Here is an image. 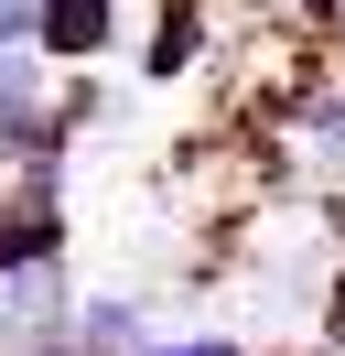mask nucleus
Wrapping results in <instances>:
<instances>
[{"label": "nucleus", "instance_id": "1", "mask_svg": "<svg viewBox=\"0 0 345 356\" xmlns=\"http://www.w3.org/2000/svg\"><path fill=\"white\" fill-rule=\"evenodd\" d=\"M43 140H54V97H43V76L22 65L11 44H0V152H22V162H33Z\"/></svg>", "mask_w": 345, "mask_h": 356}, {"label": "nucleus", "instance_id": "2", "mask_svg": "<svg viewBox=\"0 0 345 356\" xmlns=\"http://www.w3.org/2000/svg\"><path fill=\"white\" fill-rule=\"evenodd\" d=\"M119 33V0H43V22H33V44H54L65 65H86V54Z\"/></svg>", "mask_w": 345, "mask_h": 356}, {"label": "nucleus", "instance_id": "3", "mask_svg": "<svg viewBox=\"0 0 345 356\" xmlns=\"http://www.w3.org/2000/svg\"><path fill=\"white\" fill-rule=\"evenodd\" d=\"M0 259H54V195L43 184H0Z\"/></svg>", "mask_w": 345, "mask_h": 356}, {"label": "nucleus", "instance_id": "4", "mask_svg": "<svg viewBox=\"0 0 345 356\" xmlns=\"http://www.w3.org/2000/svg\"><path fill=\"white\" fill-rule=\"evenodd\" d=\"M194 44H205V11H194V0H162V22H151V76L194 65Z\"/></svg>", "mask_w": 345, "mask_h": 356}, {"label": "nucleus", "instance_id": "5", "mask_svg": "<svg viewBox=\"0 0 345 356\" xmlns=\"http://www.w3.org/2000/svg\"><path fill=\"white\" fill-rule=\"evenodd\" d=\"M313 162H323V173L345 162V97H323V108H313Z\"/></svg>", "mask_w": 345, "mask_h": 356}, {"label": "nucleus", "instance_id": "6", "mask_svg": "<svg viewBox=\"0 0 345 356\" xmlns=\"http://www.w3.org/2000/svg\"><path fill=\"white\" fill-rule=\"evenodd\" d=\"M33 22H43V0H0V44H33Z\"/></svg>", "mask_w": 345, "mask_h": 356}, {"label": "nucleus", "instance_id": "7", "mask_svg": "<svg viewBox=\"0 0 345 356\" xmlns=\"http://www.w3.org/2000/svg\"><path fill=\"white\" fill-rule=\"evenodd\" d=\"M141 356H237L227 334H184V346H141Z\"/></svg>", "mask_w": 345, "mask_h": 356}]
</instances>
